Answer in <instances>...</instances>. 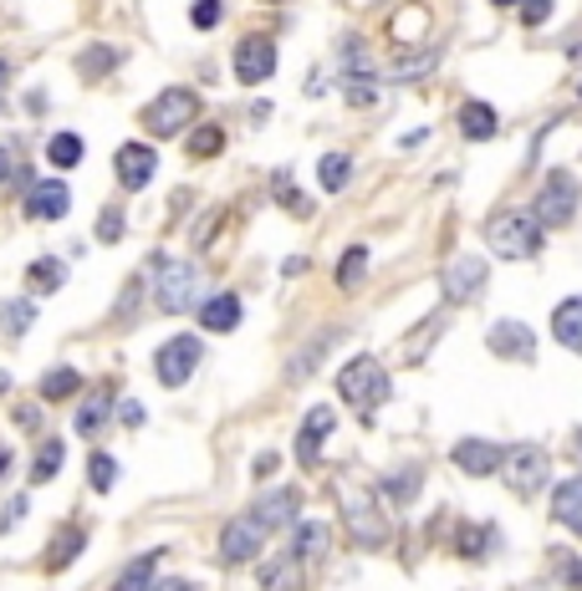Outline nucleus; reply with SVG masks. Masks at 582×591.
Listing matches in <instances>:
<instances>
[{"label": "nucleus", "instance_id": "nucleus-28", "mask_svg": "<svg viewBox=\"0 0 582 591\" xmlns=\"http://www.w3.org/2000/svg\"><path fill=\"white\" fill-rule=\"evenodd\" d=\"M107 403H113V387H103L98 398L82 403V414H77V433H82V439H92V433L107 424Z\"/></svg>", "mask_w": 582, "mask_h": 591}, {"label": "nucleus", "instance_id": "nucleus-44", "mask_svg": "<svg viewBox=\"0 0 582 591\" xmlns=\"http://www.w3.org/2000/svg\"><path fill=\"white\" fill-rule=\"evenodd\" d=\"M190 21L199 31H209V26H220V0H194V11H190Z\"/></svg>", "mask_w": 582, "mask_h": 591}, {"label": "nucleus", "instance_id": "nucleus-10", "mask_svg": "<svg viewBox=\"0 0 582 591\" xmlns=\"http://www.w3.org/2000/svg\"><path fill=\"white\" fill-rule=\"evenodd\" d=\"M440 281H445L449 301H476L480 286H486V255H455Z\"/></svg>", "mask_w": 582, "mask_h": 591}, {"label": "nucleus", "instance_id": "nucleus-41", "mask_svg": "<svg viewBox=\"0 0 582 591\" xmlns=\"http://www.w3.org/2000/svg\"><path fill=\"white\" fill-rule=\"evenodd\" d=\"M220 148H225V134H220V128H199V134L190 138V159H215Z\"/></svg>", "mask_w": 582, "mask_h": 591}, {"label": "nucleus", "instance_id": "nucleus-16", "mask_svg": "<svg viewBox=\"0 0 582 591\" xmlns=\"http://www.w3.org/2000/svg\"><path fill=\"white\" fill-rule=\"evenodd\" d=\"M67 205H72V194H67L61 178H46V184H36V189L26 194V215H31V220H61Z\"/></svg>", "mask_w": 582, "mask_h": 591}, {"label": "nucleus", "instance_id": "nucleus-24", "mask_svg": "<svg viewBox=\"0 0 582 591\" xmlns=\"http://www.w3.org/2000/svg\"><path fill=\"white\" fill-rule=\"evenodd\" d=\"M36 322V306H31V296H11L5 306H0V326H5V337H26V326Z\"/></svg>", "mask_w": 582, "mask_h": 591}, {"label": "nucleus", "instance_id": "nucleus-8", "mask_svg": "<svg viewBox=\"0 0 582 591\" xmlns=\"http://www.w3.org/2000/svg\"><path fill=\"white\" fill-rule=\"evenodd\" d=\"M194 362H199V337H169L153 357V372H159L164 387H180L194 378Z\"/></svg>", "mask_w": 582, "mask_h": 591}, {"label": "nucleus", "instance_id": "nucleus-6", "mask_svg": "<svg viewBox=\"0 0 582 591\" xmlns=\"http://www.w3.org/2000/svg\"><path fill=\"white\" fill-rule=\"evenodd\" d=\"M194 113H199V97H194L190 88H169V92H159L153 97V107H149V128H153V138H174V134H184L194 123Z\"/></svg>", "mask_w": 582, "mask_h": 591}, {"label": "nucleus", "instance_id": "nucleus-45", "mask_svg": "<svg viewBox=\"0 0 582 591\" xmlns=\"http://www.w3.org/2000/svg\"><path fill=\"white\" fill-rule=\"evenodd\" d=\"M276 194H282V205L292 209V215H307V199H301V194L292 189V174H286V169L276 174Z\"/></svg>", "mask_w": 582, "mask_h": 591}, {"label": "nucleus", "instance_id": "nucleus-51", "mask_svg": "<svg viewBox=\"0 0 582 591\" xmlns=\"http://www.w3.org/2000/svg\"><path fill=\"white\" fill-rule=\"evenodd\" d=\"M153 591H194V587H190V581H159Z\"/></svg>", "mask_w": 582, "mask_h": 591}, {"label": "nucleus", "instance_id": "nucleus-22", "mask_svg": "<svg viewBox=\"0 0 582 591\" xmlns=\"http://www.w3.org/2000/svg\"><path fill=\"white\" fill-rule=\"evenodd\" d=\"M552 520H562L568 531L582 535V474H578V479H568V485H557V495H552Z\"/></svg>", "mask_w": 582, "mask_h": 591}, {"label": "nucleus", "instance_id": "nucleus-27", "mask_svg": "<svg viewBox=\"0 0 582 591\" xmlns=\"http://www.w3.org/2000/svg\"><path fill=\"white\" fill-rule=\"evenodd\" d=\"M297 556L301 561H322L328 556V525L322 520H301L297 525Z\"/></svg>", "mask_w": 582, "mask_h": 591}, {"label": "nucleus", "instance_id": "nucleus-46", "mask_svg": "<svg viewBox=\"0 0 582 591\" xmlns=\"http://www.w3.org/2000/svg\"><path fill=\"white\" fill-rule=\"evenodd\" d=\"M123 230H128V224H123V215H118V209H107L103 220H98V240H103V245H113V240H123Z\"/></svg>", "mask_w": 582, "mask_h": 591}, {"label": "nucleus", "instance_id": "nucleus-25", "mask_svg": "<svg viewBox=\"0 0 582 591\" xmlns=\"http://www.w3.org/2000/svg\"><path fill=\"white\" fill-rule=\"evenodd\" d=\"M460 134L476 138V143L495 138V113H491L486 103H465V107H460Z\"/></svg>", "mask_w": 582, "mask_h": 591}, {"label": "nucleus", "instance_id": "nucleus-29", "mask_svg": "<svg viewBox=\"0 0 582 591\" xmlns=\"http://www.w3.org/2000/svg\"><path fill=\"white\" fill-rule=\"evenodd\" d=\"M77 387H82V378H77L72 368H52V372L42 378V398H46V403H61V398H72Z\"/></svg>", "mask_w": 582, "mask_h": 591}, {"label": "nucleus", "instance_id": "nucleus-15", "mask_svg": "<svg viewBox=\"0 0 582 591\" xmlns=\"http://www.w3.org/2000/svg\"><path fill=\"white\" fill-rule=\"evenodd\" d=\"M301 515V489H266L261 500H255V520L276 531V525H292Z\"/></svg>", "mask_w": 582, "mask_h": 591}, {"label": "nucleus", "instance_id": "nucleus-17", "mask_svg": "<svg viewBox=\"0 0 582 591\" xmlns=\"http://www.w3.org/2000/svg\"><path fill=\"white\" fill-rule=\"evenodd\" d=\"M501 459H506V449H495V443H486V439L455 443V464H460L465 474H495L501 470Z\"/></svg>", "mask_w": 582, "mask_h": 591}, {"label": "nucleus", "instance_id": "nucleus-54", "mask_svg": "<svg viewBox=\"0 0 582 591\" xmlns=\"http://www.w3.org/2000/svg\"><path fill=\"white\" fill-rule=\"evenodd\" d=\"M491 5H522V0H491Z\"/></svg>", "mask_w": 582, "mask_h": 591}, {"label": "nucleus", "instance_id": "nucleus-11", "mask_svg": "<svg viewBox=\"0 0 582 591\" xmlns=\"http://www.w3.org/2000/svg\"><path fill=\"white\" fill-rule=\"evenodd\" d=\"M271 72H276V42H266V36H251V42L236 46V77L246 82V88L266 82Z\"/></svg>", "mask_w": 582, "mask_h": 591}, {"label": "nucleus", "instance_id": "nucleus-43", "mask_svg": "<svg viewBox=\"0 0 582 591\" xmlns=\"http://www.w3.org/2000/svg\"><path fill=\"white\" fill-rule=\"evenodd\" d=\"M434 61H440V51H424V57H409V61H393V67H388V77H424L434 67Z\"/></svg>", "mask_w": 582, "mask_h": 591}, {"label": "nucleus", "instance_id": "nucleus-47", "mask_svg": "<svg viewBox=\"0 0 582 591\" xmlns=\"http://www.w3.org/2000/svg\"><path fill=\"white\" fill-rule=\"evenodd\" d=\"M547 11H552V0H522V21H526V26H541Z\"/></svg>", "mask_w": 582, "mask_h": 591}, {"label": "nucleus", "instance_id": "nucleus-49", "mask_svg": "<svg viewBox=\"0 0 582 591\" xmlns=\"http://www.w3.org/2000/svg\"><path fill=\"white\" fill-rule=\"evenodd\" d=\"M21 515H26V500H11V510H5V520H0V531H11Z\"/></svg>", "mask_w": 582, "mask_h": 591}, {"label": "nucleus", "instance_id": "nucleus-30", "mask_svg": "<svg viewBox=\"0 0 582 591\" xmlns=\"http://www.w3.org/2000/svg\"><path fill=\"white\" fill-rule=\"evenodd\" d=\"M26 286H31V296H52L61 286V260H52V255L36 260V266L26 270Z\"/></svg>", "mask_w": 582, "mask_h": 591}, {"label": "nucleus", "instance_id": "nucleus-2", "mask_svg": "<svg viewBox=\"0 0 582 591\" xmlns=\"http://www.w3.org/2000/svg\"><path fill=\"white\" fill-rule=\"evenodd\" d=\"M149 281L159 296V311H190L205 291V276L190 260H174V255H153L149 260Z\"/></svg>", "mask_w": 582, "mask_h": 591}, {"label": "nucleus", "instance_id": "nucleus-50", "mask_svg": "<svg viewBox=\"0 0 582 591\" xmlns=\"http://www.w3.org/2000/svg\"><path fill=\"white\" fill-rule=\"evenodd\" d=\"M271 470H276V454H255V479H266Z\"/></svg>", "mask_w": 582, "mask_h": 591}, {"label": "nucleus", "instance_id": "nucleus-5", "mask_svg": "<svg viewBox=\"0 0 582 591\" xmlns=\"http://www.w3.org/2000/svg\"><path fill=\"white\" fill-rule=\"evenodd\" d=\"M501 474H506V485L516 489V495H537V489L547 485V474H552V459H547V449H537V443H516V449H506V459H501Z\"/></svg>", "mask_w": 582, "mask_h": 591}, {"label": "nucleus", "instance_id": "nucleus-48", "mask_svg": "<svg viewBox=\"0 0 582 591\" xmlns=\"http://www.w3.org/2000/svg\"><path fill=\"white\" fill-rule=\"evenodd\" d=\"M123 424H128V429H138V424H144V408H138L134 398L123 403Z\"/></svg>", "mask_w": 582, "mask_h": 591}, {"label": "nucleus", "instance_id": "nucleus-38", "mask_svg": "<svg viewBox=\"0 0 582 591\" xmlns=\"http://www.w3.org/2000/svg\"><path fill=\"white\" fill-rule=\"evenodd\" d=\"M552 571L562 587L582 591V556H572V551H552Z\"/></svg>", "mask_w": 582, "mask_h": 591}, {"label": "nucleus", "instance_id": "nucleus-53", "mask_svg": "<svg viewBox=\"0 0 582 591\" xmlns=\"http://www.w3.org/2000/svg\"><path fill=\"white\" fill-rule=\"evenodd\" d=\"M5 464H11V454H5V449H0V474H5Z\"/></svg>", "mask_w": 582, "mask_h": 591}, {"label": "nucleus", "instance_id": "nucleus-4", "mask_svg": "<svg viewBox=\"0 0 582 591\" xmlns=\"http://www.w3.org/2000/svg\"><path fill=\"white\" fill-rule=\"evenodd\" d=\"M486 245H491L501 260H532V255L541 251V224H537V215H516V209L495 215V220L486 224Z\"/></svg>", "mask_w": 582, "mask_h": 591}, {"label": "nucleus", "instance_id": "nucleus-36", "mask_svg": "<svg viewBox=\"0 0 582 591\" xmlns=\"http://www.w3.org/2000/svg\"><path fill=\"white\" fill-rule=\"evenodd\" d=\"M82 551V531H57V546L46 551V571H61Z\"/></svg>", "mask_w": 582, "mask_h": 591}, {"label": "nucleus", "instance_id": "nucleus-19", "mask_svg": "<svg viewBox=\"0 0 582 591\" xmlns=\"http://www.w3.org/2000/svg\"><path fill=\"white\" fill-rule=\"evenodd\" d=\"M552 337L568 347V352L582 357V296H572V301H562V306L552 311Z\"/></svg>", "mask_w": 582, "mask_h": 591}, {"label": "nucleus", "instance_id": "nucleus-31", "mask_svg": "<svg viewBox=\"0 0 582 591\" xmlns=\"http://www.w3.org/2000/svg\"><path fill=\"white\" fill-rule=\"evenodd\" d=\"M61 439H46L42 443V454H36V464H31V485H46V479H57V470H61Z\"/></svg>", "mask_w": 582, "mask_h": 591}, {"label": "nucleus", "instance_id": "nucleus-13", "mask_svg": "<svg viewBox=\"0 0 582 591\" xmlns=\"http://www.w3.org/2000/svg\"><path fill=\"white\" fill-rule=\"evenodd\" d=\"M332 408H322L317 403L312 414H307V424H301V433H297V464H307V470H317V459H322V439L332 433Z\"/></svg>", "mask_w": 582, "mask_h": 591}, {"label": "nucleus", "instance_id": "nucleus-12", "mask_svg": "<svg viewBox=\"0 0 582 591\" xmlns=\"http://www.w3.org/2000/svg\"><path fill=\"white\" fill-rule=\"evenodd\" d=\"M491 352L495 357H511V362H532L537 357V337L526 322H495L491 326Z\"/></svg>", "mask_w": 582, "mask_h": 591}, {"label": "nucleus", "instance_id": "nucleus-32", "mask_svg": "<svg viewBox=\"0 0 582 591\" xmlns=\"http://www.w3.org/2000/svg\"><path fill=\"white\" fill-rule=\"evenodd\" d=\"M107 67H118V51H113V46H88V51H82V57H77V72L88 77H103Z\"/></svg>", "mask_w": 582, "mask_h": 591}, {"label": "nucleus", "instance_id": "nucleus-35", "mask_svg": "<svg viewBox=\"0 0 582 591\" xmlns=\"http://www.w3.org/2000/svg\"><path fill=\"white\" fill-rule=\"evenodd\" d=\"M332 341H338V337H332V332H328V337H317L312 347H307V352H301L297 362L286 368V383H301V378H307V368H312V362H322V357L332 352Z\"/></svg>", "mask_w": 582, "mask_h": 591}, {"label": "nucleus", "instance_id": "nucleus-21", "mask_svg": "<svg viewBox=\"0 0 582 591\" xmlns=\"http://www.w3.org/2000/svg\"><path fill=\"white\" fill-rule=\"evenodd\" d=\"M301 587V556H276L271 566H261V591H297Z\"/></svg>", "mask_w": 582, "mask_h": 591}, {"label": "nucleus", "instance_id": "nucleus-40", "mask_svg": "<svg viewBox=\"0 0 582 591\" xmlns=\"http://www.w3.org/2000/svg\"><path fill=\"white\" fill-rule=\"evenodd\" d=\"M88 479H92V489H103V495L118 485V464H113V454H92Z\"/></svg>", "mask_w": 582, "mask_h": 591}, {"label": "nucleus", "instance_id": "nucleus-18", "mask_svg": "<svg viewBox=\"0 0 582 591\" xmlns=\"http://www.w3.org/2000/svg\"><path fill=\"white\" fill-rule=\"evenodd\" d=\"M199 326H205V332H236L240 326V301L230 291L199 301Z\"/></svg>", "mask_w": 582, "mask_h": 591}, {"label": "nucleus", "instance_id": "nucleus-23", "mask_svg": "<svg viewBox=\"0 0 582 591\" xmlns=\"http://www.w3.org/2000/svg\"><path fill=\"white\" fill-rule=\"evenodd\" d=\"M159 556L164 551H149V556H138V561L123 566V577L113 581V591H153L159 581H153V571H159Z\"/></svg>", "mask_w": 582, "mask_h": 591}, {"label": "nucleus", "instance_id": "nucleus-20", "mask_svg": "<svg viewBox=\"0 0 582 591\" xmlns=\"http://www.w3.org/2000/svg\"><path fill=\"white\" fill-rule=\"evenodd\" d=\"M445 326H449V316H445V311H434V316H424V322H419L414 332H409V341H403L399 362H409V368H414V362H424V352H430V341L440 337Z\"/></svg>", "mask_w": 582, "mask_h": 591}, {"label": "nucleus", "instance_id": "nucleus-26", "mask_svg": "<svg viewBox=\"0 0 582 591\" xmlns=\"http://www.w3.org/2000/svg\"><path fill=\"white\" fill-rule=\"evenodd\" d=\"M495 525H460V541H455V551H460L465 561H476V556H491L495 546Z\"/></svg>", "mask_w": 582, "mask_h": 591}, {"label": "nucleus", "instance_id": "nucleus-1", "mask_svg": "<svg viewBox=\"0 0 582 591\" xmlns=\"http://www.w3.org/2000/svg\"><path fill=\"white\" fill-rule=\"evenodd\" d=\"M338 505H343V520L347 531H353V541L368 551L388 546V520L378 515V500L368 495V485L363 479H353V474H338Z\"/></svg>", "mask_w": 582, "mask_h": 591}, {"label": "nucleus", "instance_id": "nucleus-42", "mask_svg": "<svg viewBox=\"0 0 582 591\" xmlns=\"http://www.w3.org/2000/svg\"><path fill=\"white\" fill-rule=\"evenodd\" d=\"M347 103H353V107H374L378 103V82H374V77H368V72L347 77Z\"/></svg>", "mask_w": 582, "mask_h": 591}, {"label": "nucleus", "instance_id": "nucleus-3", "mask_svg": "<svg viewBox=\"0 0 582 591\" xmlns=\"http://www.w3.org/2000/svg\"><path fill=\"white\" fill-rule=\"evenodd\" d=\"M338 393H343L347 408H358V418H368L378 408V403H388V393H393V383L384 378V368H378V357H353L343 372H338Z\"/></svg>", "mask_w": 582, "mask_h": 591}, {"label": "nucleus", "instance_id": "nucleus-52", "mask_svg": "<svg viewBox=\"0 0 582 591\" xmlns=\"http://www.w3.org/2000/svg\"><path fill=\"white\" fill-rule=\"evenodd\" d=\"M5 178H11V153L0 148V184H5Z\"/></svg>", "mask_w": 582, "mask_h": 591}, {"label": "nucleus", "instance_id": "nucleus-56", "mask_svg": "<svg viewBox=\"0 0 582 591\" xmlns=\"http://www.w3.org/2000/svg\"><path fill=\"white\" fill-rule=\"evenodd\" d=\"M0 88H5V61H0Z\"/></svg>", "mask_w": 582, "mask_h": 591}, {"label": "nucleus", "instance_id": "nucleus-7", "mask_svg": "<svg viewBox=\"0 0 582 591\" xmlns=\"http://www.w3.org/2000/svg\"><path fill=\"white\" fill-rule=\"evenodd\" d=\"M532 215H537L541 230H557V224H568L572 215H578V178H572V174H552L547 184H541Z\"/></svg>", "mask_w": 582, "mask_h": 591}, {"label": "nucleus", "instance_id": "nucleus-37", "mask_svg": "<svg viewBox=\"0 0 582 591\" xmlns=\"http://www.w3.org/2000/svg\"><path fill=\"white\" fill-rule=\"evenodd\" d=\"M363 270H368V251H363V245L343 251V266H338V286H343V291H353V286L363 281Z\"/></svg>", "mask_w": 582, "mask_h": 591}, {"label": "nucleus", "instance_id": "nucleus-14", "mask_svg": "<svg viewBox=\"0 0 582 591\" xmlns=\"http://www.w3.org/2000/svg\"><path fill=\"white\" fill-rule=\"evenodd\" d=\"M153 174H159L153 148H144V143H123L118 148V184H123V189H144Z\"/></svg>", "mask_w": 582, "mask_h": 591}, {"label": "nucleus", "instance_id": "nucleus-9", "mask_svg": "<svg viewBox=\"0 0 582 591\" xmlns=\"http://www.w3.org/2000/svg\"><path fill=\"white\" fill-rule=\"evenodd\" d=\"M261 541H266V525H261L255 515H240L220 531V556L225 561H236V566H246V561L261 556Z\"/></svg>", "mask_w": 582, "mask_h": 591}, {"label": "nucleus", "instance_id": "nucleus-34", "mask_svg": "<svg viewBox=\"0 0 582 591\" xmlns=\"http://www.w3.org/2000/svg\"><path fill=\"white\" fill-rule=\"evenodd\" d=\"M317 174H322V189H347V174H353V163H347V153H328V159L317 163Z\"/></svg>", "mask_w": 582, "mask_h": 591}, {"label": "nucleus", "instance_id": "nucleus-39", "mask_svg": "<svg viewBox=\"0 0 582 591\" xmlns=\"http://www.w3.org/2000/svg\"><path fill=\"white\" fill-rule=\"evenodd\" d=\"M384 495H388V500H399V505H409V500L419 495V470L388 474V479H384Z\"/></svg>", "mask_w": 582, "mask_h": 591}, {"label": "nucleus", "instance_id": "nucleus-33", "mask_svg": "<svg viewBox=\"0 0 582 591\" xmlns=\"http://www.w3.org/2000/svg\"><path fill=\"white\" fill-rule=\"evenodd\" d=\"M46 159L57 163V169H77V163H82V138H77V134H57V138H52V148H46Z\"/></svg>", "mask_w": 582, "mask_h": 591}, {"label": "nucleus", "instance_id": "nucleus-55", "mask_svg": "<svg viewBox=\"0 0 582 591\" xmlns=\"http://www.w3.org/2000/svg\"><path fill=\"white\" fill-rule=\"evenodd\" d=\"M572 443H578V454H582V429H578V433H572Z\"/></svg>", "mask_w": 582, "mask_h": 591}]
</instances>
